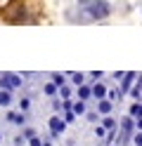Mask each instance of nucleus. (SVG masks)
Returning <instances> with one entry per match:
<instances>
[{"label":"nucleus","mask_w":142,"mask_h":146,"mask_svg":"<svg viewBox=\"0 0 142 146\" xmlns=\"http://www.w3.org/2000/svg\"><path fill=\"white\" fill-rule=\"evenodd\" d=\"M111 14V5L107 0H78V19L83 24L90 21H102Z\"/></svg>","instance_id":"nucleus-1"},{"label":"nucleus","mask_w":142,"mask_h":146,"mask_svg":"<svg viewBox=\"0 0 142 146\" xmlns=\"http://www.w3.org/2000/svg\"><path fill=\"white\" fill-rule=\"evenodd\" d=\"M3 19L9 21V24H28V10L22 0H12L5 10H3Z\"/></svg>","instance_id":"nucleus-2"},{"label":"nucleus","mask_w":142,"mask_h":146,"mask_svg":"<svg viewBox=\"0 0 142 146\" xmlns=\"http://www.w3.org/2000/svg\"><path fill=\"white\" fill-rule=\"evenodd\" d=\"M0 87L3 90H17V87H22V76L19 73H3L0 76Z\"/></svg>","instance_id":"nucleus-3"},{"label":"nucleus","mask_w":142,"mask_h":146,"mask_svg":"<svg viewBox=\"0 0 142 146\" xmlns=\"http://www.w3.org/2000/svg\"><path fill=\"white\" fill-rule=\"evenodd\" d=\"M64 130H66V120L62 115H52L50 118V132H52V137H59Z\"/></svg>","instance_id":"nucleus-4"},{"label":"nucleus","mask_w":142,"mask_h":146,"mask_svg":"<svg viewBox=\"0 0 142 146\" xmlns=\"http://www.w3.org/2000/svg\"><path fill=\"white\" fill-rule=\"evenodd\" d=\"M135 127H137V125H135V118H133V115H126V118H123V120H121V134H123V139H126Z\"/></svg>","instance_id":"nucleus-5"},{"label":"nucleus","mask_w":142,"mask_h":146,"mask_svg":"<svg viewBox=\"0 0 142 146\" xmlns=\"http://www.w3.org/2000/svg\"><path fill=\"white\" fill-rule=\"evenodd\" d=\"M133 80H135V73H123V78H121V90H118L121 94H128L130 90H133Z\"/></svg>","instance_id":"nucleus-6"},{"label":"nucleus","mask_w":142,"mask_h":146,"mask_svg":"<svg viewBox=\"0 0 142 146\" xmlns=\"http://www.w3.org/2000/svg\"><path fill=\"white\" fill-rule=\"evenodd\" d=\"M114 111V102L109 97H104V99H100V104H97V113H102V115H109Z\"/></svg>","instance_id":"nucleus-7"},{"label":"nucleus","mask_w":142,"mask_h":146,"mask_svg":"<svg viewBox=\"0 0 142 146\" xmlns=\"http://www.w3.org/2000/svg\"><path fill=\"white\" fill-rule=\"evenodd\" d=\"M92 97H95V99H104V97H107V85L92 83Z\"/></svg>","instance_id":"nucleus-8"},{"label":"nucleus","mask_w":142,"mask_h":146,"mask_svg":"<svg viewBox=\"0 0 142 146\" xmlns=\"http://www.w3.org/2000/svg\"><path fill=\"white\" fill-rule=\"evenodd\" d=\"M78 97L83 99V102H88V99L92 97V85H78Z\"/></svg>","instance_id":"nucleus-9"},{"label":"nucleus","mask_w":142,"mask_h":146,"mask_svg":"<svg viewBox=\"0 0 142 146\" xmlns=\"http://www.w3.org/2000/svg\"><path fill=\"white\" fill-rule=\"evenodd\" d=\"M7 120L14 123V125H24L26 123V115L24 113H7Z\"/></svg>","instance_id":"nucleus-10"},{"label":"nucleus","mask_w":142,"mask_h":146,"mask_svg":"<svg viewBox=\"0 0 142 146\" xmlns=\"http://www.w3.org/2000/svg\"><path fill=\"white\" fill-rule=\"evenodd\" d=\"M43 92H45L47 97H52V94H57V92H59V85H57L55 80H52V83H45V87H43Z\"/></svg>","instance_id":"nucleus-11"},{"label":"nucleus","mask_w":142,"mask_h":146,"mask_svg":"<svg viewBox=\"0 0 142 146\" xmlns=\"http://www.w3.org/2000/svg\"><path fill=\"white\" fill-rule=\"evenodd\" d=\"M128 115H133L135 120H140V118H142V104H133L130 111H128Z\"/></svg>","instance_id":"nucleus-12"},{"label":"nucleus","mask_w":142,"mask_h":146,"mask_svg":"<svg viewBox=\"0 0 142 146\" xmlns=\"http://www.w3.org/2000/svg\"><path fill=\"white\" fill-rule=\"evenodd\" d=\"M12 104V94H9V90H3L0 92V106H9Z\"/></svg>","instance_id":"nucleus-13"},{"label":"nucleus","mask_w":142,"mask_h":146,"mask_svg":"<svg viewBox=\"0 0 142 146\" xmlns=\"http://www.w3.org/2000/svg\"><path fill=\"white\" fill-rule=\"evenodd\" d=\"M19 108H22V113H28V111H31V99L22 97V99H19Z\"/></svg>","instance_id":"nucleus-14"},{"label":"nucleus","mask_w":142,"mask_h":146,"mask_svg":"<svg viewBox=\"0 0 142 146\" xmlns=\"http://www.w3.org/2000/svg\"><path fill=\"white\" fill-rule=\"evenodd\" d=\"M102 127H107V130H114V127H116V120H114L111 115H104V118H102Z\"/></svg>","instance_id":"nucleus-15"},{"label":"nucleus","mask_w":142,"mask_h":146,"mask_svg":"<svg viewBox=\"0 0 142 146\" xmlns=\"http://www.w3.org/2000/svg\"><path fill=\"white\" fill-rule=\"evenodd\" d=\"M85 111H88V108H85V102H83V99H81V102H76V104H73V113H76V115H83Z\"/></svg>","instance_id":"nucleus-16"},{"label":"nucleus","mask_w":142,"mask_h":146,"mask_svg":"<svg viewBox=\"0 0 142 146\" xmlns=\"http://www.w3.org/2000/svg\"><path fill=\"white\" fill-rule=\"evenodd\" d=\"M52 80H55V83L59 85V87H62V85H66V78L62 76V73H52Z\"/></svg>","instance_id":"nucleus-17"},{"label":"nucleus","mask_w":142,"mask_h":146,"mask_svg":"<svg viewBox=\"0 0 142 146\" xmlns=\"http://www.w3.org/2000/svg\"><path fill=\"white\" fill-rule=\"evenodd\" d=\"M59 94H62V99H69V97H71V87H69V85H62V87H59Z\"/></svg>","instance_id":"nucleus-18"},{"label":"nucleus","mask_w":142,"mask_h":146,"mask_svg":"<svg viewBox=\"0 0 142 146\" xmlns=\"http://www.w3.org/2000/svg\"><path fill=\"white\" fill-rule=\"evenodd\" d=\"M71 80H73L76 85H83V80H85V76H83V73H71Z\"/></svg>","instance_id":"nucleus-19"},{"label":"nucleus","mask_w":142,"mask_h":146,"mask_svg":"<svg viewBox=\"0 0 142 146\" xmlns=\"http://www.w3.org/2000/svg\"><path fill=\"white\" fill-rule=\"evenodd\" d=\"M133 144H135V146H142V132H140V130H135V134H133Z\"/></svg>","instance_id":"nucleus-20"},{"label":"nucleus","mask_w":142,"mask_h":146,"mask_svg":"<svg viewBox=\"0 0 142 146\" xmlns=\"http://www.w3.org/2000/svg\"><path fill=\"white\" fill-rule=\"evenodd\" d=\"M107 132H109V130H107V127H102V125H97V127H95V134H97L100 139H102V137H107Z\"/></svg>","instance_id":"nucleus-21"},{"label":"nucleus","mask_w":142,"mask_h":146,"mask_svg":"<svg viewBox=\"0 0 142 146\" xmlns=\"http://www.w3.org/2000/svg\"><path fill=\"white\" fill-rule=\"evenodd\" d=\"M45 141L40 139V137H31V139H28V146H43Z\"/></svg>","instance_id":"nucleus-22"},{"label":"nucleus","mask_w":142,"mask_h":146,"mask_svg":"<svg viewBox=\"0 0 142 146\" xmlns=\"http://www.w3.org/2000/svg\"><path fill=\"white\" fill-rule=\"evenodd\" d=\"M24 137H26V139H31V137H36V130H33V127H24Z\"/></svg>","instance_id":"nucleus-23"},{"label":"nucleus","mask_w":142,"mask_h":146,"mask_svg":"<svg viewBox=\"0 0 142 146\" xmlns=\"http://www.w3.org/2000/svg\"><path fill=\"white\" fill-rule=\"evenodd\" d=\"M73 115H76V113H71V111H64V120H66V123H73Z\"/></svg>","instance_id":"nucleus-24"},{"label":"nucleus","mask_w":142,"mask_h":146,"mask_svg":"<svg viewBox=\"0 0 142 146\" xmlns=\"http://www.w3.org/2000/svg\"><path fill=\"white\" fill-rule=\"evenodd\" d=\"M90 78H92V80H100V78H102V73H100V71H92V73H90Z\"/></svg>","instance_id":"nucleus-25"},{"label":"nucleus","mask_w":142,"mask_h":146,"mask_svg":"<svg viewBox=\"0 0 142 146\" xmlns=\"http://www.w3.org/2000/svg\"><path fill=\"white\" fill-rule=\"evenodd\" d=\"M135 125H137V130L142 132V118H140V120H135Z\"/></svg>","instance_id":"nucleus-26"},{"label":"nucleus","mask_w":142,"mask_h":146,"mask_svg":"<svg viewBox=\"0 0 142 146\" xmlns=\"http://www.w3.org/2000/svg\"><path fill=\"white\" fill-rule=\"evenodd\" d=\"M43 146H52V144H50V141H45V144H43Z\"/></svg>","instance_id":"nucleus-27"},{"label":"nucleus","mask_w":142,"mask_h":146,"mask_svg":"<svg viewBox=\"0 0 142 146\" xmlns=\"http://www.w3.org/2000/svg\"><path fill=\"white\" fill-rule=\"evenodd\" d=\"M0 139H3V134H0Z\"/></svg>","instance_id":"nucleus-28"}]
</instances>
